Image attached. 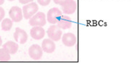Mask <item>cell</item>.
<instances>
[{"label": "cell", "mask_w": 131, "mask_h": 67, "mask_svg": "<svg viewBox=\"0 0 131 67\" xmlns=\"http://www.w3.org/2000/svg\"><path fill=\"white\" fill-rule=\"evenodd\" d=\"M21 10L23 14V18H25V19H29L33 15H35L38 11L39 7L35 2H31L25 4Z\"/></svg>", "instance_id": "6da1fadb"}, {"label": "cell", "mask_w": 131, "mask_h": 67, "mask_svg": "<svg viewBox=\"0 0 131 67\" xmlns=\"http://www.w3.org/2000/svg\"><path fill=\"white\" fill-rule=\"evenodd\" d=\"M46 23V15L43 12H37L29 19V24L32 26H43Z\"/></svg>", "instance_id": "7a4b0ae2"}, {"label": "cell", "mask_w": 131, "mask_h": 67, "mask_svg": "<svg viewBox=\"0 0 131 67\" xmlns=\"http://www.w3.org/2000/svg\"><path fill=\"white\" fill-rule=\"evenodd\" d=\"M49 39L52 40L53 42H58L60 40L62 35V31L60 28L57 26V25H52L49 27L47 32Z\"/></svg>", "instance_id": "3957f363"}, {"label": "cell", "mask_w": 131, "mask_h": 67, "mask_svg": "<svg viewBox=\"0 0 131 67\" xmlns=\"http://www.w3.org/2000/svg\"><path fill=\"white\" fill-rule=\"evenodd\" d=\"M62 16V13L58 8H52L50 10L48 11L47 14V19L49 23L52 24H57V21H59V19Z\"/></svg>", "instance_id": "277c9868"}, {"label": "cell", "mask_w": 131, "mask_h": 67, "mask_svg": "<svg viewBox=\"0 0 131 67\" xmlns=\"http://www.w3.org/2000/svg\"><path fill=\"white\" fill-rule=\"evenodd\" d=\"M29 55L34 61H38L42 59L43 50L38 44H33L29 48Z\"/></svg>", "instance_id": "5b68a950"}, {"label": "cell", "mask_w": 131, "mask_h": 67, "mask_svg": "<svg viewBox=\"0 0 131 67\" xmlns=\"http://www.w3.org/2000/svg\"><path fill=\"white\" fill-rule=\"evenodd\" d=\"M9 15L12 21H14V22H19L23 19L22 10L21 8L17 6H14L11 8L9 12Z\"/></svg>", "instance_id": "8992f818"}, {"label": "cell", "mask_w": 131, "mask_h": 67, "mask_svg": "<svg viewBox=\"0 0 131 67\" xmlns=\"http://www.w3.org/2000/svg\"><path fill=\"white\" fill-rule=\"evenodd\" d=\"M14 39L17 42L21 44H24L27 42L28 39V35L24 29L17 27L16 28L15 32H14Z\"/></svg>", "instance_id": "52a82bcc"}, {"label": "cell", "mask_w": 131, "mask_h": 67, "mask_svg": "<svg viewBox=\"0 0 131 67\" xmlns=\"http://www.w3.org/2000/svg\"><path fill=\"white\" fill-rule=\"evenodd\" d=\"M62 41L64 44V46H68V47H72L75 45L77 42V37L72 33H67L64 34L62 37Z\"/></svg>", "instance_id": "ba28073f"}, {"label": "cell", "mask_w": 131, "mask_h": 67, "mask_svg": "<svg viewBox=\"0 0 131 67\" xmlns=\"http://www.w3.org/2000/svg\"><path fill=\"white\" fill-rule=\"evenodd\" d=\"M42 49L43 51L47 53H53L56 49V45L54 44V42L50 39H45L43 40L42 42Z\"/></svg>", "instance_id": "9c48e42d"}, {"label": "cell", "mask_w": 131, "mask_h": 67, "mask_svg": "<svg viewBox=\"0 0 131 67\" xmlns=\"http://www.w3.org/2000/svg\"><path fill=\"white\" fill-rule=\"evenodd\" d=\"M30 35L35 40H40L45 36V31L42 26H33L30 30Z\"/></svg>", "instance_id": "30bf717a"}, {"label": "cell", "mask_w": 131, "mask_h": 67, "mask_svg": "<svg viewBox=\"0 0 131 67\" xmlns=\"http://www.w3.org/2000/svg\"><path fill=\"white\" fill-rule=\"evenodd\" d=\"M62 9L65 14H74L77 9V2L74 0H70L68 2L62 6Z\"/></svg>", "instance_id": "8fae6325"}, {"label": "cell", "mask_w": 131, "mask_h": 67, "mask_svg": "<svg viewBox=\"0 0 131 67\" xmlns=\"http://www.w3.org/2000/svg\"><path fill=\"white\" fill-rule=\"evenodd\" d=\"M57 26L61 29H70L72 25V21L68 16H62L57 23Z\"/></svg>", "instance_id": "7c38bea8"}, {"label": "cell", "mask_w": 131, "mask_h": 67, "mask_svg": "<svg viewBox=\"0 0 131 67\" xmlns=\"http://www.w3.org/2000/svg\"><path fill=\"white\" fill-rule=\"evenodd\" d=\"M3 48L11 55V54H15L17 52L19 46L17 43L12 41H9L4 44Z\"/></svg>", "instance_id": "4fadbf2b"}, {"label": "cell", "mask_w": 131, "mask_h": 67, "mask_svg": "<svg viewBox=\"0 0 131 67\" xmlns=\"http://www.w3.org/2000/svg\"><path fill=\"white\" fill-rule=\"evenodd\" d=\"M13 26V21L10 19H4L2 20V23H1V26H2V29L3 31L7 32V31H10L11 29Z\"/></svg>", "instance_id": "5bb4252c"}, {"label": "cell", "mask_w": 131, "mask_h": 67, "mask_svg": "<svg viewBox=\"0 0 131 67\" xmlns=\"http://www.w3.org/2000/svg\"><path fill=\"white\" fill-rule=\"evenodd\" d=\"M10 59V54L4 48L0 49V61H9Z\"/></svg>", "instance_id": "9a60e30c"}, {"label": "cell", "mask_w": 131, "mask_h": 67, "mask_svg": "<svg viewBox=\"0 0 131 67\" xmlns=\"http://www.w3.org/2000/svg\"><path fill=\"white\" fill-rule=\"evenodd\" d=\"M37 2L39 5H41L42 7H46L50 4L51 0H37Z\"/></svg>", "instance_id": "2e32d148"}, {"label": "cell", "mask_w": 131, "mask_h": 67, "mask_svg": "<svg viewBox=\"0 0 131 67\" xmlns=\"http://www.w3.org/2000/svg\"><path fill=\"white\" fill-rule=\"evenodd\" d=\"M53 1L56 4H59L60 6H62V5L65 4L67 2H68L70 0H53Z\"/></svg>", "instance_id": "e0dca14e"}, {"label": "cell", "mask_w": 131, "mask_h": 67, "mask_svg": "<svg viewBox=\"0 0 131 67\" xmlns=\"http://www.w3.org/2000/svg\"><path fill=\"white\" fill-rule=\"evenodd\" d=\"M4 16H5V11L2 7H0V22L3 20Z\"/></svg>", "instance_id": "ac0fdd59"}, {"label": "cell", "mask_w": 131, "mask_h": 67, "mask_svg": "<svg viewBox=\"0 0 131 67\" xmlns=\"http://www.w3.org/2000/svg\"><path fill=\"white\" fill-rule=\"evenodd\" d=\"M34 0H19V3L22 4H27L31 3Z\"/></svg>", "instance_id": "d6986e66"}, {"label": "cell", "mask_w": 131, "mask_h": 67, "mask_svg": "<svg viewBox=\"0 0 131 67\" xmlns=\"http://www.w3.org/2000/svg\"><path fill=\"white\" fill-rule=\"evenodd\" d=\"M4 3V0H0V5H2Z\"/></svg>", "instance_id": "ffe728a7"}, {"label": "cell", "mask_w": 131, "mask_h": 67, "mask_svg": "<svg viewBox=\"0 0 131 67\" xmlns=\"http://www.w3.org/2000/svg\"><path fill=\"white\" fill-rule=\"evenodd\" d=\"M2 37L0 36V46H2Z\"/></svg>", "instance_id": "44dd1931"}, {"label": "cell", "mask_w": 131, "mask_h": 67, "mask_svg": "<svg viewBox=\"0 0 131 67\" xmlns=\"http://www.w3.org/2000/svg\"><path fill=\"white\" fill-rule=\"evenodd\" d=\"M8 1H10V2H12V1H14V0H8Z\"/></svg>", "instance_id": "7402d4cb"}]
</instances>
